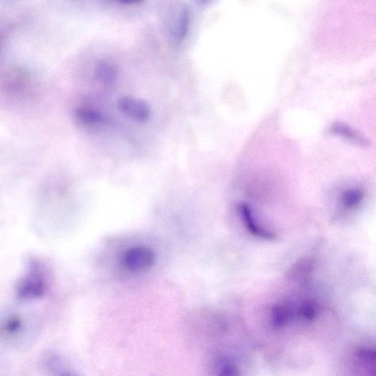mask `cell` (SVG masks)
Wrapping results in <instances>:
<instances>
[{"instance_id":"1","label":"cell","mask_w":376,"mask_h":376,"mask_svg":"<svg viewBox=\"0 0 376 376\" xmlns=\"http://www.w3.org/2000/svg\"><path fill=\"white\" fill-rule=\"evenodd\" d=\"M47 290V280L43 266L31 262L28 270L19 283L17 293L23 300H33L44 295Z\"/></svg>"},{"instance_id":"2","label":"cell","mask_w":376,"mask_h":376,"mask_svg":"<svg viewBox=\"0 0 376 376\" xmlns=\"http://www.w3.org/2000/svg\"><path fill=\"white\" fill-rule=\"evenodd\" d=\"M155 261L154 251L144 246L129 249L122 256V265L127 270L137 273L149 270Z\"/></svg>"},{"instance_id":"3","label":"cell","mask_w":376,"mask_h":376,"mask_svg":"<svg viewBox=\"0 0 376 376\" xmlns=\"http://www.w3.org/2000/svg\"><path fill=\"white\" fill-rule=\"evenodd\" d=\"M120 112L137 123H146L152 116V109L144 101L132 96H123L118 100Z\"/></svg>"},{"instance_id":"4","label":"cell","mask_w":376,"mask_h":376,"mask_svg":"<svg viewBox=\"0 0 376 376\" xmlns=\"http://www.w3.org/2000/svg\"><path fill=\"white\" fill-rule=\"evenodd\" d=\"M237 210L239 212L245 228L251 234L257 237V239L266 241L275 240V235L273 232L257 224L252 215L251 210L248 205L245 203L239 205Z\"/></svg>"},{"instance_id":"5","label":"cell","mask_w":376,"mask_h":376,"mask_svg":"<svg viewBox=\"0 0 376 376\" xmlns=\"http://www.w3.org/2000/svg\"><path fill=\"white\" fill-rule=\"evenodd\" d=\"M294 316V310L290 304H277L271 309V326L276 330L284 329L293 320Z\"/></svg>"},{"instance_id":"6","label":"cell","mask_w":376,"mask_h":376,"mask_svg":"<svg viewBox=\"0 0 376 376\" xmlns=\"http://www.w3.org/2000/svg\"><path fill=\"white\" fill-rule=\"evenodd\" d=\"M118 69L110 62H98L94 69V76L98 84L106 87H112L117 81Z\"/></svg>"},{"instance_id":"7","label":"cell","mask_w":376,"mask_h":376,"mask_svg":"<svg viewBox=\"0 0 376 376\" xmlns=\"http://www.w3.org/2000/svg\"><path fill=\"white\" fill-rule=\"evenodd\" d=\"M214 376H241L239 365L227 355L217 356L212 365Z\"/></svg>"},{"instance_id":"8","label":"cell","mask_w":376,"mask_h":376,"mask_svg":"<svg viewBox=\"0 0 376 376\" xmlns=\"http://www.w3.org/2000/svg\"><path fill=\"white\" fill-rule=\"evenodd\" d=\"M79 123L86 127H97L107 123L106 117L100 111L89 108H79L75 110Z\"/></svg>"},{"instance_id":"9","label":"cell","mask_w":376,"mask_h":376,"mask_svg":"<svg viewBox=\"0 0 376 376\" xmlns=\"http://www.w3.org/2000/svg\"><path fill=\"white\" fill-rule=\"evenodd\" d=\"M314 269V263L308 258L301 259L290 267L287 278L295 282L305 281Z\"/></svg>"},{"instance_id":"10","label":"cell","mask_w":376,"mask_h":376,"mask_svg":"<svg viewBox=\"0 0 376 376\" xmlns=\"http://www.w3.org/2000/svg\"><path fill=\"white\" fill-rule=\"evenodd\" d=\"M190 23V11L187 8H183L180 16H178L173 29V35L177 44H181L185 41L189 32Z\"/></svg>"},{"instance_id":"11","label":"cell","mask_w":376,"mask_h":376,"mask_svg":"<svg viewBox=\"0 0 376 376\" xmlns=\"http://www.w3.org/2000/svg\"><path fill=\"white\" fill-rule=\"evenodd\" d=\"M364 192L359 188L346 190L342 195V204L347 210L358 207L363 201Z\"/></svg>"},{"instance_id":"12","label":"cell","mask_w":376,"mask_h":376,"mask_svg":"<svg viewBox=\"0 0 376 376\" xmlns=\"http://www.w3.org/2000/svg\"><path fill=\"white\" fill-rule=\"evenodd\" d=\"M319 305L313 300H306L299 309V314L304 321H312L318 316Z\"/></svg>"},{"instance_id":"13","label":"cell","mask_w":376,"mask_h":376,"mask_svg":"<svg viewBox=\"0 0 376 376\" xmlns=\"http://www.w3.org/2000/svg\"><path fill=\"white\" fill-rule=\"evenodd\" d=\"M62 376H75V375H73L72 374H66V375H64Z\"/></svg>"}]
</instances>
